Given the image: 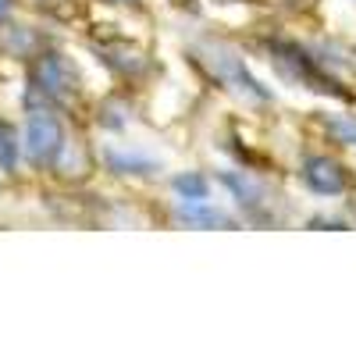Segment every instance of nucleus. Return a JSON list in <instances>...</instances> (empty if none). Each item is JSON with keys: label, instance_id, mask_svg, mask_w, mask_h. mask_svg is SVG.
<instances>
[{"label": "nucleus", "instance_id": "nucleus-1", "mask_svg": "<svg viewBox=\"0 0 356 356\" xmlns=\"http://www.w3.org/2000/svg\"><path fill=\"white\" fill-rule=\"evenodd\" d=\"M33 89L50 104H68L79 93V72L61 54H36L33 61Z\"/></svg>", "mask_w": 356, "mask_h": 356}, {"label": "nucleus", "instance_id": "nucleus-2", "mask_svg": "<svg viewBox=\"0 0 356 356\" xmlns=\"http://www.w3.org/2000/svg\"><path fill=\"white\" fill-rule=\"evenodd\" d=\"M65 143V129L57 122V114L50 111H33L29 114V125H25V154L36 168H50L57 150Z\"/></svg>", "mask_w": 356, "mask_h": 356}, {"label": "nucleus", "instance_id": "nucleus-3", "mask_svg": "<svg viewBox=\"0 0 356 356\" xmlns=\"http://www.w3.org/2000/svg\"><path fill=\"white\" fill-rule=\"evenodd\" d=\"M211 65H214V75L225 82V86H232L239 97H250V100H267V89H260V82L246 72V65L235 57L232 50H225V47H218L214 54H211Z\"/></svg>", "mask_w": 356, "mask_h": 356}, {"label": "nucleus", "instance_id": "nucleus-4", "mask_svg": "<svg viewBox=\"0 0 356 356\" xmlns=\"http://www.w3.org/2000/svg\"><path fill=\"white\" fill-rule=\"evenodd\" d=\"M303 178H307V186L314 193H324V196H339L349 189V175L339 161L332 157H310L303 164Z\"/></svg>", "mask_w": 356, "mask_h": 356}, {"label": "nucleus", "instance_id": "nucleus-5", "mask_svg": "<svg viewBox=\"0 0 356 356\" xmlns=\"http://www.w3.org/2000/svg\"><path fill=\"white\" fill-rule=\"evenodd\" d=\"M175 218L182 221V225H193V228H218V225H232L218 207H211L207 203V196H200V200H182L178 203V211H175Z\"/></svg>", "mask_w": 356, "mask_h": 356}, {"label": "nucleus", "instance_id": "nucleus-6", "mask_svg": "<svg viewBox=\"0 0 356 356\" xmlns=\"http://www.w3.org/2000/svg\"><path fill=\"white\" fill-rule=\"evenodd\" d=\"M104 57H107V65L111 68H118L122 75H136V72H143L146 68V61H143V54L139 50H132V47H107L104 50Z\"/></svg>", "mask_w": 356, "mask_h": 356}, {"label": "nucleus", "instance_id": "nucleus-7", "mask_svg": "<svg viewBox=\"0 0 356 356\" xmlns=\"http://www.w3.org/2000/svg\"><path fill=\"white\" fill-rule=\"evenodd\" d=\"M15 164H18V136L0 118V171H15Z\"/></svg>", "mask_w": 356, "mask_h": 356}, {"label": "nucleus", "instance_id": "nucleus-8", "mask_svg": "<svg viewBox=\"0 0 356 356\" xmlns=\"http://www.w3.org/2000/svg\"><path fill=\"white\" fill-rule=\"evenodd\" d=\"M107 164H111V171H118V175H150V171H157V164H154V161H143V157H122V154H107Z\"/></svg>", "mask_w": 356, "mask_h": 356}, {"label": "nucleus", "instance_id": "nucleus-9", "mask_svg": "<svg viewBox=\"0 0 356 356\" xmlns=\"http://www.w3.org/2000/svg\"><path fill=\"white\" fill-rule=\"evenodd\" d=\"M8 47H11V54H18V57H36V36L29 33V29H8Z\"/></svg>", "mask_w": 356, "mask_h": 356}, {"label": "nucleus", "instance_id": "nucleus-10", "mask_svg": "<svg viewBox=\"0 0 356 356\" xmlns=\"http://www.w3.org/2000/svg\"><path fill=\"white\" fill-rule=\"evenodd\" d=\"M175 189H178L182 200H200V196H207V178H200V175H178Z\"/></svg>", "mask_w": 356, "mask_h": 356}, {"label": "nucleus", "instance_id": "nucleus-11", "mask_svg": "<svg viewBox=\"0 0 356 356\" xmlns=\"http://www.w3.org/2000/svg\"><path fill=\"white\" fill-rule=\"evenodd\" d=\"M225 182H228L235 193H239V203H243V207H246V203H250V207H257V203H260V200H257V196H260V189L250 182V178H243V175H228Z\"/></svg>", "mask_w": 356, "mask_h": 356}, {"label": "nucleus", "instance_id": "nucleus-12", "mask_svg": "<svg viewBox=\"0 0 356 356\" xmlns=\"http://www.w3.org/2000/svg\"><path fill=\"white\" fill-rule=\"evenodd\" d=\"M328 132H332L339 143L356 146V122H349V118H332V122H328Z\"/></svg>", "mask_w": 356, "mask_h": 356}, {"label": "nucleus", "instance_id": "nucleus-13", "mask_svg": "<svg viewBox=\"0 0 356 356\" xmlns=\"http://www.w3.org/2000/svg\"><path fill=\"white\" fill-rule=\"evenodd\" d=\"M8 11H11V0H0V22L8 18Z\"/></svg>", "mask_w": 356, "mask_h": 356}, {"label": "nucleus", "instance_id": "nucleus-14", "mask_svg": "<svg viewBox=\"0 0 356 356\" xmlns=\"http://www.w3.org/2000/svg\"><path fill=\"white\" fill-rule=\"evenodd\" d=\"M107 4H136V0H107Z\"/></svg>", "mask_w": 356, "mask_h": 356}]
</instances>
